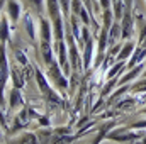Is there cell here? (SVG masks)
Returning a JSON list of instances; mask_svg holds the SVG:
<instances>
[{
    "mask_svg": "<svg viewBox=\"0 0 146 144\" xmlns=\"http://www.w3.org/2000/svg\"><path fill=\"white\" fill-rule=\"evenodd\" d=\"M17 143H36L37 141V137H36V134H24V137H19V139H15Z\"/></svg>",
    "mask_w": 146,
    "mask_h": 144,
    "instance_id": "obj_14",
    "label": "cell"
},
{
    "mask_svg": "<svg viewBox=\"0 0 146 144\" xmlns=\"http://www.w3.org/2000/svg\"><path fill=\"white\" fill-rule=\"evenodd\" d=\"M24 97H22V92L19 87H12L10 88V93H9V108L10 110H17V108L24 107Z\"/></svg>",
    "mask_w": 146,
    "mask_h": 144,
    "instance_id": "obj_5",
    "label": "cell"
},
{
    "mask_svg": "<svg viewBox=\"0 0 146 144\" xmlns=\"http://www.w3.org/2000/svg\"><path fill=\"white\" fill-rule=\"evenodd\" d=\"M5 10H7V19L10 22V27L15 29L19 24V19L22 15V5L17 0H5Z\"/></svg>",
    "mask_w": 146,
    "mask_h": 144,
    "instance_id": "obj_3",
    "label": "cell"
},
{
    "mask_svg": "<svg viewBox=\"0 0 146 144\" xmlns=\"http://www.w3.org/2000/svg\"><path fill=\"white\" fill-rule=\"evenodd\" d=\"M27 2L36 9L39 14H42V2H44V0H27Z\"/></svg>",
    "mask_w": 146,
    "mask_h": 144,
    "instance_id": "obj_16",
    "label": "cell"
},
{
    "mask_svg": "<svg viewBox=\"0 0 146 144\" xmlns=\"http://www.w3.org/2000/svg\"><path fill=\"white\" fill-rule=\"evenodd\" d=\"M66 41H68V51H70V61H72L73 68H75V71H78L82 66V58H80V54H78V51H76V44L73 42V34L66 29Z\"/></svg>",
    "mask_w": 146,
    "mask_h": 144,
    "instance_id": "obj_4",
    "label": "cell"
},
{
    "mask_svg": "<svg viewBox=\"0 0 146 144\" xmlns=\"http://www.w3.org/2000/svg\"><path fill=\"white\" fill-rule=\"evenodd\" d=\"M48 78L49 81H53V85L56 88H61V90H66L68 88V80L65 78V73L60 71V65L58 61H53L51 65H48Z\"/></svg>",
    "mask_w": 146,
    "mask_h": 144,
    "instance_id": "obj_2",
    "label": "cell"
},
{
    "mask_svg": "<svg viewBox=\"0 0 146 144\" xmlns=\"http://www.w3.org/2000/svg\"><path fill=\"white\" fill-rule=\"evenodd\" d=\"M134 49H136V42L134 41H127V44L121 46V51L117 53V56H115L114 61H126V59H129Z\"/></svg>",
    "mask_w": 146,
    "mask_h": 144,
    "instance_id": "obj_8",
    "label": "cell"
},
{
    "mask_svg": "<svg viewBox=\"0 0 146 144\" xmlns=\"http://www.w3.org/2000/svg\"><path fill=\"white\" fill-rule=\"evenodd\" d=\"M100 2V5H102V9H110V0H99Z\"/></svg>",
    "mask_w": 146,
    "mask_h": 144,
    "instance_id": "obj_17",
    "label": "cell"
},
{
    "mask_svg": "<svg viewBox=\"0 0 146 144\" xmlns=\"http://www.w3.org/2000/svg\"><path fill=\"white\" fill-rule=\"evenodd\" d=\"M145 58H146V46H136V49L133 51V54H131L129 61L126 63V68L129 70V68L136 66L138 63H143V59H145Z\"/></svg>",
    "mask_w": 146,
    "mask_h": 144,
    "instance_id": "obj_7",
    "label": "cell"
},
{
    "mask_svg": "<svg viewBox=\"0 0 146 144\" xmlns=\"http://www.w3.org/2000/svg\"><path fill=\"white\" fill-rule=\"evenodd\" d=\"M110 2H112L114 5H115V3H122V0H110Z\"/></svg>",
    "mask_w": 146,
    "mask_h": 144,
    "instance_id": "obj_19",
    "label": "cell"
},
{
    "mask_svg": "<svg viewBox=\"0 0 146 144\" xmlns=\"http://www.w3.org/2000/svg\"><path fill=\"white\" fill-rule=\"evenodd\" d=\"M10 78L14 81V87H19L22 88L24 83H26V76H24V71L21 66H12V71H10Z\"/></svg>",
    "mask_w": 146,
    "mask_h": 144,
    "instance_id": "obj_10",
    "label": "cell"
},
{
    "mask_svg": "<svg viewBox=\"0 0 146 144\" xmlns=\"http://www.w3.org/2000/svg\"><path fill=\"white\" fill-rule=\"evenodd\" d=\"M10 22L7 19V15H2L0 17V42H7L10 39Z\"/></svg>",
    "mask_w": 146,
    "mask_h": 144,
    "instance_id": "obj_9",
    "label": "cell"
},
{
    "mask_svg": "<svg viewBox=\"0 0 146 144\" xmlns=\"http://www.w3.org/2000/svg\"><path fill=\"white\" fill-rule=\"evenodd\" d=\"M58 2H60L61 15L68 20V19H70V7H72V0H58Z\"/></svg>",
    "mask_w": 146,
    "mask_h": 144,
    "instance_id": "obj_13",
    "label": "cell"
},
{
    "mask_svg": "<svg viewBox=\"0 0 146 144\" xmlns=\"http://www.w3.org/2000/svg\"><path fill=\"white\" fill-rule=\"evenodd\" d=\"M143 70H145V65H143V63H138L136 66L129 68V71L126 73V75H122V76L117 80V87H119V85H126V83H129V81L136 80V78L143 73Z\"/></svg>",
    "mask_w": 146,
    "mask_h": 144,
    "instance_id": "obj_6",
    "label": "cell"
},
{
    "mask_svg": "<svg viewBox=\"0 0 146 144\" xmlns=\"http://www.w3.org/2000/svg\"><path fill=\"white\" fill-rule=\"evenodd\" d=\"M119 39H122V29H121V24H112L109 27V44L117 42Z\"/></svg>",
    "mask_w": 146,
    "mask_h": 144,
    "instance_id": "obj_11",
    "label": "cell"
},
{
    "mask_svg": "<svg viewBox=\"0 0 146 144\" xmlns=\"http://www.w3.org/2000/svg\"><path fill=\"white\" fill-rule=\"evenodd\" d=\"M139 127H146V120L139 122V124H133V126H131V129H139Z\"/></svg>",
    "mask_w": 146,
    "mask_h": 144,
    "instance_id": "obj_18",
    "label": "cell"
},
{
    "mask_svg": "<svg viewBox=\"0 0 146 144\" xmlns=\"http://www.w3.org/2000/svg\"><path fill=\"white\" fill-rule=\"evenodd\" d=\"M82 41H83V56H82V63L83 68L88 70L92 66V58H94V39L88 32V26L82 27Z\"/></svg>",
    "mask_w": 146,
    "mask_h": 144,
    "instance_id": "obj_1",
    "label": "cell"
},
{
    "mask_svg": "<svg viewBox=\"0 0 146 144\" xmlns=\"http://www.w3.org/2000/svg\"><path fill=\"white\" fill-rule=\"evenodd\" d=\"M133 92H146V78H143V80H139L133 88H131Z\"/></svg>",
    "mask_w": 146,
    "mask_h": 144,
    "instance_id": "obj_15",
    "label": "cell"
},
{
    "mask_svg": "<svg viewBox=\"0 0 146 144\" xmlns=\"http://www.w3.org/2000/svg\"><path fill=\"white\" fill-rule=\"evenodd\" d=\"M24 26H26V31H27L29 37H31V39H34V37H36V24H34L33 15H31L29 12L24 15Z\"/></svg>",
    "mask_w": 146,
    "mask_h": 144,
    "instance_id": "obj_12",
    "label": "cell"
},
{
    "mask_svg": "<svg viewBox=\"0 0 146 144\" xmlns=\"http://www.w3.org/2000/svg\"><path fill=\"white\" fill-rule=\"evenodd\" d=\"M141 75H143V78H146V70H143V73H141Z\"/></svg>",
    "mask_w": 146,
    "mask_h": 144,
    "instance_id": "obj_20",
    "label": "cell"
}]
</instances>
